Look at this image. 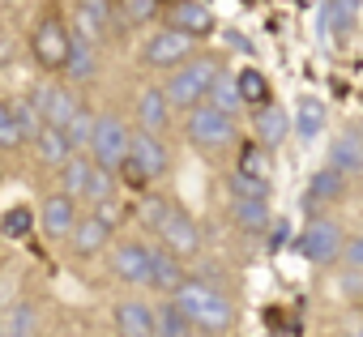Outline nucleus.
Here are the masks:
<instances>
[{
    "instance_id": "obj_11",
    "label": "nucleus",
    "mask_w": 363,
    "mask_h": 337,
    "mask_svg": "<svg viewBox=\"0 0 363 337\" xmlns=\"http://www.w3.org/2000/svg\"><path fill=\"white\" fill-rule=\"evenodd\" d=\"M77 201L73 197H65V193H52L43 205H39V227H43V235L48 239H73V231H77Z\"/></svg>"
},
{
    "instance_id": "obj_23",
    "label": "nucleus",
    "mask_w": 363,
    "mask_h": 337,
    "mask_svg": "<svg viewBox=\"0 0 363 337\" xmlns=\"http://www.w3.org/2000/svg\"><path fill=\"white\" fill-rule=\"evenodd\" d=\"M35 149H39V158H43L48 166H65V162L73 158V145H69L65 128H43L39 141H35Z\"/></svg>"
},
{
    "instance_id": "obj_2",
    "label": "nucleus",
    "mask_w": 363,
    "mask_h": 337,
    "mask_svg": "<svg viewBox=\"0 0 363 337\" xmlns=\"http://www.w3.org/2000/svg\"><path fill=\"white\" fill-rule=\"evenodd\" d=\"M223 77V69H218V60L214 56H197V60H189L184 69H175L171 77H167V98H171V107H184V111H197V107H206V98H210V90H214V81Z\"/></svg>"
},
{
    "instance_id": "obj_35",
    "label": "nucleus",
    "mask_w": 363,
    "mask_h": 337,
    "mask_svg": "<svg viewBox=\"0 0 363 337\" xmlns=\"http://www.w3.org/2000/svg\"><path fill=\"white\" fill-rule=\"evenodd\" d=\"M30 227H35V214H30L26 205H13V210H5V218H0V231H5V239H22Z\"/></svg>"
},
{
    "instance_id": "obj_25",
    "label": "nucleus",
    "mask_w": 363,
    "mask_h": 337,
    "mask_svg": "<svg viewBox=\"0 0 363 337\" xmlns=\"http://www.w3.org/2000/svg\"><path fill=\"white\" fill-rule=\"evenodd\" d=\"M329 158H333L329 166H333L337 176H350V171H359V166H363V137H337Z\"/></svg>"
},
{
    "instance_id": "obj_30",
    "label": "nucleus",
    "mask_w": 363,
    "mask_h": 337,
    "mask_svg": "<svg viewBox=\"0 0 363 337\" xmlns=\"http://www.w3.org/2000/svg\"><path fill=\"white\" fill-rule=\"evenodd\" d=\"M337 193H342V176L333 166H320V171L308 180V201H333Z\"/></svg>"
},
{
    "instance_id": "obj_22",
    "label": "nucleus",
    "mask_w": 363,
    "mask_h": 337,
    "mask_svg": "<svg viewBox=\"0 0 363 337\" xmlns=\"http://www.w3.org/2000/svg\"><path fill=\"white\" fill-rule=\"evenodd\" d=\"M235 86H240V98H244V103H252L257 111H261V107H269V77H265L261 69H252V64H248V69H240V73H235Z\"/></svg>"
},
{
    "instance_id": "obj_16",
    "label": "nucleus",
    "mask_w": 363,
    "mask_h": 337,
    "mask_svg": "<svg viewBox=\"0 0 363 337\" xmlns=\"http://www.w3.org/2000/svg\"><path fill=\"white\" fill-rule=\"evenodd\" d=\"M111 231H116V227H111L103 214L82 218L77 231H73V248H77V256H94V252H103V248L111 244Z\"/></svg>"
},
{
    "instance_id": "obj_1",
    "label": "nucleus",
    "mask_w": 363,
    "mask_h": 337,
    "mask_svg": "<svg viewBox=\"0 0 363 337\" xmlns=\"http://www.w3.org/2000/svg\"><path fill=\"white\" fill-rule=\"evenodd\" d=\"M171 303L193 320L197 333H210V337H223V333L235 324V307H231V299H227L218 286L197 282V278H189L184 286H179V290L171 295Z\"/></svg>"
},
{
    "instance_id": "obj_36",
    "label": "nucleus",
    "mask_w": 363,
    "mask_h": 337,
    "mask_svg": "<svg viewBox=\"0 0 363 337\" xmlns=\"http://www.w3.org/2000/svg\"><path fill=\"white\" fill-rule=\"evenodd\" d=\"M235 171H240V176H252V180H269V162H265V154H261L257 145H244Z\"/></svg>"
},
{
    "instance_id": "obj_19",
    "label": "nucleus",
    "mask_w": 363,
    "mask_h": 337,
    "mask_svg": "<svg viewBox=\"0 0 363 337\" xmlns=\"http://www.w3.org/2000/svg\"><path fill=\"white\" fill-rule=\"evenodd\" d=\"M291 124H295L299 141H316V137L325 132V124H329V111H325V103H320V98H299V107H295Z\"/></svg>"
},
{
    "instance_id": "obj_40",
    "label": "nucleus",
    "mask_w": 363,
    "mask_h": 337,
    "mask_svg": "<svg viewBox=\"0 0 363 337\" xmlns=\"http://www.w3.org/2000/svg\"><path fill=\"white\" fill-rule=\"evenodd\" d=\"M141 214H145V222H150L154 231H162V227H167V218L175 214V205H171V201H158V197H150Z\"/></svg>"
},
{
    "instance_id": "obj_27",
    "label": "nucleus",
    "mask_w": 363,
    "mask_h": 337,
    "mask_svg": "<svg viewBox=\"0 0 363 337\" xmlns=\"http://www.w3.org/2000/svg\"><path fill=\"white\" fill-rule=\"evenodd\" d=\"M214 111H223V115H231L235 120V111L244 107V98H240V86H235V77L231 73H223L218 81H214V90H210V98H206Z\"/></svg>"
},
{
    "instance_id": "obj_42",
    "label": "nucleus",
    "mask_w": 363,
    "mask_h": 337,
    "mask_svg": "<svg viewBox=\"0 0 363 337\" xmlns=\"http://www.w3.org/2000/svg\"><path fill=\"white\" fill-rule=\"evenodd\" d=\"M346 337H363V324H354V329H350V333H346Z\"/></svg>"
},
{
    "instance_id": "obj_43",
    "label": "nucleus",
    "mask_w": 363,
    "mask_h": 337,
    "mask_svg": "<svg viewBox=\"0 0 363 337\" xmlns=\"http://www.w3.org/2000/svg\"><path fill=\"white\" fill-rule=\"evenodd\" d=\"M0 337H5V320H0Z\"/></svg>"
},
{
    "instance_id": "obj_5",
    "label": "nucleus",
    "mask_w": 363,
    "mask_h": 337,
    "mask_svg": "<svg viewBox=\"0 0 363 337\" xmlns=\"http://www.w3.org/2000/svg\"><path fill=\"white\" fill-rule=\"evenodd\" d=\"M120 171L133 176L137 184L158 180V176L167 171V145H162L158 137H150V132H133V141H128V162L120 166Z\"/></svg>"
},
{
    "instance_id": "obj_7",
    "label": "nucleus",
    "mask_w": 363,
    "mask_h": 337,
    "mask_svg": "<svg viewBox=\"0 0 363 337\" xmlns=\"http://www.w3.org/2000/svg\"><path fill=\"white\" fill-rule=\"evenodd\" d=\"M128 128L116 120V115H99V128H94V162L103 166V171H120V166L128 162Z\"/></svg>"
},
{
    "instance_id": "obj_6",
    "label": "nucleus",
    "mask_w": 363,
    "mask_h": 337,
    "mask_svg": "<svg viewBox=\"0 0 363 337\" xmlns=\"http://www.w3.org/2000/svg\"><path fill=\"white\" fill-rule=\"evenodd\" d=\"M184 128H189V141L201 145V149H223V145L235 141V120L223 115V111H214L210 103L197 107V111H189V124Z\"/></svg>"
},
{
    "instance_id": "obj_41",
    "label": "nucleus",
    "mask_w": 363,
    "mask_h": 337,
    "mask_svg": "<svg viewBox=\"0 0 363 337\" xmlns=\"http://www.w3.org/2000/svg\"><path fill=\"white\" fill-rule=\"evenodd\" d=\"M342 261L354 269V273H363V235H354L350 244H346V252H342Z\"/></svg>"
},
{
    "instance_id": "obj_28",
    "label": "nucleus",
    "mask_w": 363,
    "mask_h": 337,
    "mask_svg": "<svg viewBox=\"0 0 363 337\" xmlns=\"http://www.w3.org/2000/svg\"><path fill=\"white\" fill-rule=\"evenodd\" d=\"M65 73H69L73 81H86V77L94 73V43H90V39L73 35V52H69V64H65Z\"/></svg>"
},
{
    "instance_id": "obj_44",
    "label": "nucleus",
    "mask_w": 363,
    "mask_h": 337,
    "mask_svg": "<svg viewBox=\"0 0 363 337\" xmlns=\"http://www.w3.org/2000/svg\"><path fill=\"white\" fill-rule=\"evenodd\" d=\"M197 337H210V333H197Z\"/></svg>"
},
{
    "instance_id": "obj_18",
    "label": "nucleus",
    "mask_w": 363,
    "mask_h": 337,
    "mask_svg": "<svg viewBox=\"0 0 363 337\" xmlns=\"http://www.w3.org/2000/svg\"><path fill=\"white\" fill-rule=\"evenodd\" d=\"M154 329H158V320H154V312L145 307V303H120L116 307V333L120 337H154Z\"/></svg>"
},
{
    "instance_id": "obj_24",
    "label": "nucleus",
    "mask_w": 363,
    "mask_h": 337,
    "mask_svg": "<svg viewBox=\"0 0 363 337\" xmlns=\"http://www.w3.org/2000/svg\"><path fill=\"white\" fill-rule=\"evenodd\" d=\"M231 214H235V227H244L248 235L274 231V222H269V205H265V201H235Z\"/></svg>"
},
{
    "instance_id": "obj_34",
    "label": "nucleus",
    "mask_w": 363,
    "mask_h": 337,
    "mask_svg": "<svg viewBox=\"0 0 363 337\" xmlns=\"http://www.w3.org/2000/svg\"><path fill=\"white\" fill-rule=\"evenodd\" d=\"M231 193L235 201H269V180H252V176H231Z\"/></svg>"
},
{
    "instance_id": "obj_15",
    "label": "nucleus",
    "mask_w": 363,
    "mask_h": 337,
    "mask_svg": "<svg viewBox=\"0 0 363 337\" xmlns=\"http://www.w3.org/2000/svg\"><path fill=\"white\" fill-rule=\"evenodd\" d=\"M252 128H257V141L265 145V149H274V145H282L291 132H295V124H291V115L278 107V103H269V107H261L257 111V120H252Z\"/></svg>"
},
{
    "instance_id": "obj_3",
    "label": "nucleus",
    "mask_w": 363,
    "mask_h": 337,
    "mask_svg": "<svg viewBox=\"0 0 363 337\" xmlns=\"http://www.w3.org/2000/svg\"><path fill=\"white\" fill-rule=\"evenodd\" d=\"M30 52H35V60H39L43 69H65V64H69V52H73V30H69V22H60L56 13L39 18V26H35V35H30Z\"/></svg>"
},
{
    "instance_id": "obj_39",
    "label": "nucleus",
    "mask_w": 363,
    "mask_h": 337,
    "mask_svg": "<svg viewBox=\"0 0 363 337\" xmlns=\"http://www.w3.org/2000/svg\"><path fill=\"white\" fill-rule=\"evenodd\" d=\"M0 145H5V149L22 145V128L13 120V103H0Z\"/></svg>"
},
{
    "instance_id": "obj_31",
    "label": "nucleus",
    "mask_w": 363,
    "mask_h": 337,
    "mask_svg": "<svg viewBox=\"0 0 363 337\" xmlns=\"http://www.w3.org/2000/svg\"><path fill=\"white\" fill-rule=\"evenodd\" d=\"M94 128H99V120H94V111H77L73 120H69V128H65V137H69V145L73 149H82V145H94Z\"/></svg>"
},
{
    "instance_id": "obj_10",
    "label": "nucleus",
    "mask_w": 363,
    "mask_h": 337,
    "mask_svg": "<svg viewBox=\"0 0 363 337\" xmlns=\"http://www.w3.org/2000/svg\"><path fill=\"white\" fill-rule=\"evenodd\" d=\"M150 256H154V248H145L137 239H124L111 252V273L128 286H150Z\"/></svg>"
},
{
    "instance_id": "obj_32",
    "label": "nucleus",
    "mask_w": 363,
    "mask_h": 337,
    "mask_svg": "<svg viewBox=\"0 0 363 337\" xmlns=\"http://www.w3.org/2000/svg\"><path fill=\"white\" fill-rule=\"evenodd\" d=\"M320 18H325L337 35H350V30H354V18H359V5H350V0H333V5L320 9Z\"/></svg>"
},
{
    "instance_id": "obj_37",
    "label": "nucleus",
    "mask_w": 363,
    "mask_h": 337,
    "mask_svg": "<svg viewBox=\"0 0 363 337\" xmlns=\"http://www.w3.org/2000/svg\"><path fill=\"white\" fill-rule=\"evenodd\" d=\"M94 205H107L111 197H116V180H111V171H103V166L94 162V171H90V193H86Z\"/></svg>"
},
{
    "instance_id": "obj_21",
    "label": "nucleus",
    "mask_w": 363,
    "mask_h": 337,
    "mask_svg": "<svg viewBox=\"0 0 363 337\" xmlns=\"http://www.w3.org/2000/svg\"><path fill=\"white\" fill-rule=\"evenodd\" d=\"M90 171H94V162H86V158H69L65 166H60V193L65 197H86L90 193Z\"/></svg>"
},
{
    "instance_id": "obj_14",
    "label": "nucleus",
    "mask_w": 363,
    "mask_h": 337,
    "mask_svg": "<svg viewBox=\"0 0 363 337\" xmlns=\"http://www.w3.org/2000/svg\"><path fill=\"white\" fill-rule=\"evenodd\" d=\"M162 235V244H167V252H175V256H193L197 248H201V231H197V222L184 214V210H175L171 218H167V227L158 231Z\"/></svg>"
},
{
    "instance_id": "obj_13",
    "label": "nucleus",
    "mask_w": 363,
    "mask_h": 337,
    "mask_svg": "<svg viewBox=\"0 0 363 337\" xmlns=\"http://www.w3.org/2000/svg\"><path fill=\"white\" fill-rule=\"evenodd\" d=\"M137 124H141V132H150V137H158V132L171 124V98H167L162 86H145V90H141V98H137Z\"/></svg>"
},
{
    "instance_id": "obj_8",
    "label": "nucleus",
    "mask_w": 363,
    "mask_h": 337,
    "mask_svg": "<svg viewBox=\"0 0 363 337\" xmlns=\"http://www.w3.org/2000/svg\"><path fill=\"white\" fill-rule=\"evenodd\" d=\"M141 56H145L150 69H171V73H175V69H184V64L193 60V39L179 35V30H171V26H162V30L145 43Z\"/></svg>"
},
{
    "instance_id": "obj_17",
    "label": "nucleus",
    "mask_w": 363,
    "mask_h": 337,
    "mask_svg": "<svg viewBox=\"0 0 363 337\" xmlns=\"http://www.w3.org/2000/svg\"><path fill=\"white\" fill-rule=\"evenodd\" d=\"M184 282H189V278H184V269H179L175 252L154 248V256H150V286H154V290H162V295H175Z\"/></svg>"
},
{
    "instance_id": "obj_4",
    "label": "nucleus",
    "mask_w": 363,
    "mask_h": 337,
    "mask_svg": "<svg viewBox=\"0 0 363 337\" xmlns=\"http://www.w3.org/2000/svg\"><path fill=\"white\" fill-rule=\"evenodd\" d=\"M295 248H299V256L312 261V265H333V261H342V252H346L342 227L329 222V218H316V222H308V227L299 231Z\"/></svg>"
},
{
    "instance_id": "obj_33",
    "label": "nucleus",
    "mask_w": 363,
    "mask_h": 337,
    "mask_svg": "<svg viewBox=\"0 0 363 337\" xmlns=\"http://www.w3.org/2000/svg\"><path fill=\"white\" fill-rule=\"evenodd\" d=\"M13 120H18V128H22V141H39V132L48 128L43 124V115H39V107L35 103H13Z\"/></svg>"
},
{
    "instance_id": "obj_9",
    "label": "nucleus",
    "mask_w": 363,
    "mask_h": 337,
    "mask_svg": "<svg viewBox=\"0 0 363 337\" xmlns=\"http://www.w3.org/2000/svg\"><path fill=\"white\" fill-rule=\"evenodd\" d=\"M167 22H171V30L189 35L193 43H197V39H210V35L218 30L214 9H210V5H201V0H175V5L167 9Z\"/></svg>"
},
{
    "instance_id": "obj_12",
    "label": "nucleus",
    "mask_w": 363,
    "mask_h": 337,
    "mask_svg": "<svg viewBox=\"0 0 363 337\" xmlns=\"http://www.w3.org/2000/svg\"><path fill=\"white\" fill-rule=\"evenodd\" d=\"M30 103L39 107V115H43V124H48V128H69V120L82 111V107H77V98H73L69 90H60V86H43Z\"/></svg>"
},
{
    "instance_id": "obj_38",
    "label": "nucleus",
    "mask_w": 363,
    "mask_h": 337,
    "mask_svg": "<svg viewBox=\"0 0 363 337\" xmlns=\"http://www.w3.org/2000/svg\"><path fill=\"white\" fill-rule=\"evenodd\" d=\"M158 13H162V5H154V0H128V5H116V18H124L128 26L145 22V18H158Z\"/></svg>"
},
{
    "instance_id": "obj_26",
    "label": "nucleus",
    "mask_w": 363,
    "mask_h": 337,
    "mask_svg": "<svg viewBox=\"0 0 363 337\" xmlns=\"http://www.w3.org/2000/svg\"><path fill=\"white\" fill-rule=\"evenodd\" d=\"M154 320H158V329H154V337H197V329H193V320L179 312L175 303H162L158 312H154Z\"/></svg>"
},
{
    "instance_id": "obj_29",
    "label": "nucleus",
    "mask_w": 363,
    "mask_h": 337,
    "mask_svg": "<svg viewBox=\"0 0 363 337\" xmlns=\"http://www.w3.org/2000/svg\"><path fill=\"white\" fill-rule=\"evenodd\" d=\"M39 333V307L35 303H13L5 320V337H35Z\"/></svg>"
},
{
    "instance_id": "obj_20",
    "label": "nucleus",
    "mask_w": 363,
    "mask_h": 337,
    "mask_svg": "<svg viewBox=\"0 0 363 337\" xmlns=\"http://www.w3.org/2000/svg\"><path fill=\"white\" fill-rule=\"evenodd\" d=\"M73 13L82 18L73 35H82V39H99L103 26H107V18H116V5H107V0H82Z\"/></svg>"
}]
</instances>
